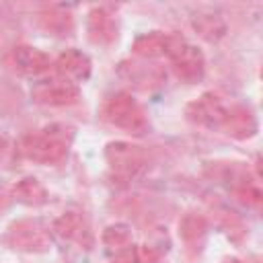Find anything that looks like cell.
Here are the masks:
<instances>
[{
    "label": "cell",
    "instance_id": "6da1fadb",
    "mask_svg": "<svg viewBox=\"0 0 263 263\" xmlns=\"http://www.w3.org/2000/svg\"><path fill=\"white\" fill-rule=\"evenodd\" d=\"M74 129L64 123H51L31 132L21 140V152L39 164H58L68 156Z\"/></svg>",
    "mask_w": 263,
    "mask_h": 263
},
{
    "label": "cell",
    "instance_id": "7a4b0ae2",
    "mask_svg": "<svg viewBox=\"0 0 263 263\" xmlns=\"http://www.w3.org/2000/svg\"><path fill=\"white\" fill-rule=\"evenodd\" d=\"M101 113L107 123H111L113 127H119L127 134H134V136H142L150 127L144 107L127 92L109 95L103 103Z\"/></svg>",
    "mask_w": 263,
    "mask_h": 263
},
{
    "label": "cell",
    "instance_id": "3957f363",
    "mask_svg": "<svg viewBox=\"0 0 263 263\" xmlns=\"http://www.w3.org/2000/svg\"><path fill=\"white\" fill-rule=\"evenodd\" d=\"M105 160L113 177L121 181H132L142 175L148 166V154L129 142H111L105 148Z\"/></svg>",
    "mask_w": 263,
    "mask_h": 263
},
{
    "label": "cell",
    "instance_id": "277c9868",
    "mask_svg": "<svg viewBox=\"0 0 263 263\" xmlns=\"http://www.w3.org/2000/svg\"><path fill=\"white\" fill-rule=\"evenodd\" d=\"M6 242L23 253H43L51 245V232L41 220H18L10 224L6 232Z\"/></svg>",
    "mask_w": 263,
    "mask_h": 263
},
{
    "label": "cell",
    "instance_id": "5b68a950",
    "mask_svg": "<svg viewBox=\"0 0 263 263\" xmlns=\"http://www.w3.org/2000/svg\"><path fill=\"white\" fill-rule=\"evenodd\" d=\"M171 60V66H173V72L179 80L191 84V82H197L201 80L203 72H205V60H203V53L187 43L183 37L177 39V43L173 45L171 53L166 55Z\"/></svg>",
    "mask_w": 263,
    "mask_h": 263
},
{
    "label": "cell",
    "instance_id": "8992f818",
    "mask_svg": "<svg viewBox=\"0 0 263 263\" xmlns=\"http://www.w3.org/2000/svg\"><path fill=\"white\" fill-rule=\"evenodd\" d=\"M31 99L45 107H66V105H74L80 99V88L78 84L58 76L37 82L31 88Z\"/></svg>",
    "mask_w": 263,
    "mask_h": 263
},
{
    "label": "cell",
    "instance_id": "52a82bcc",
    "mask_svg": "<svg viewBox=\"0 0 263 263\" xmlns=\"http://www.w3.org/2000/svg\"><path fill=\"white\" fill-rule=\"evenodd\" d=\"M224 113H226V105L214 92H203L201 97L191 101L185 109V115L191 123L201 125V127H210V129L220 127Z\"/></svg>",
    "mask_w": 263,
    "mask_h": 263
},
{
    "label": "cell",
    "instance_id": "ba28073f",
    "mask_svg": "<svg viewBox=\"0 0 263 263\" xmlns=\"http://www.w3.org/2000/svg\"><path fill=\"white\" fill-rule=\"evenodd\" d=\"M220 129H224L226 136L234 138V140H249L257 134L259 123H257V115L251 107L247 105H232L226 107L224 119L220 123Z\"/></svg>",
    "mask_w": 263,
    "mask_h": 263
},
{
    "label": "cell",
    "instance_id": "9c48e42d",
    "mask_svg": "<svg viewBox=\"0 0 263 263\" xmlns=\"http://www.w3.org/2000/svg\"><path fill=\"white\" fill-rule=\"evenodd\" d=\"M119 76L142 90H152L164 82V72L158 66H150L144 62H121Z\"/></svg>",
    "mask_w": 263,
    "mask_h": 263
},
{
    "label": "cell",
    "instance_id": "30bf717a",
    "mask_svg": "<svg viewBox=\"0 0 263 263\" xmlns=\"http://www.w3.org/2000/svg\"><path fill=\"white\" fill-rule=\"evenodd\" d=\"M10 64L18 74L25 76H41L49 70L51 60L45 51L31 47V45H18L10 53Z\"/></svg>",
    "mask_w": 263,
    "mask_h": 263
},
{
    "label": "cell",
    "instance_id": "8fae6325",
    "mask_svg": "<svg viewBox=\"0 0 263 263\" xmlns=\"http://www.w3.org/2000/svg\"><path fill=\"white\" fill-rule=\"evenodd\" d=\"M177 39H179V35H168V33H162V31H150V33L140 35L132 43V51L142 60L168 55L173 45L177 43Z\"/></svg>",
    "mask_w": 263,
    "mask_h": 263
},
{
    "label": "cell",
    "instance_id": "7c38bea8",
    "mask_svg": "<svg viewBox=\"0 0 263 263\" xmlns=\"http://www.w3.org/2000/svg\"><path fill=\"white\" fill-rule=\"evenodd\" d=\"M90 60L86 53L78 51V49H66L64 53L58 55L55 60V72L60 78L70 80V82H82L90 76Z\"/></svg>",
    "mask_w": 263,
    "mask_h": 263
},
{
    "label": "cell",
    "instance_id": "4fadbf2b",
    "mask_svg": "<svg viewBox=\"0 0 263 263\" xmlns=\"http://www.w3.org/2000/svg\"><path fill=\"white\" fill-rule=\"evenodd\" d=\"M86 31L92 43L97 45H109L117 37V23L113 14L107 8H92L86 18Z\"/></svg>",
    "mask_w": 263,
    "mask_h": 263
},
{
    "label": "cell",
    "instance_id": "5bb4252c",
    "mask_svg": "<svg viewBox=\"0 0 263 263\" xmlns=\"http://www.w3.org/2000/svg\"><path fill=\"white\" fill-rule=\"evenodd\" d=\"M53 232L68 242H82L88 236L86 220L80 212H66L53 222Z\"/></svg>",
    "mask_w": 263,
    "mask_h": 263
},
{
    "label": "cell",
    "instance_id": "9a60e30c",
    "mask_svg": "<svg viewBox=\"0 0 263 263\" xmlns=\"http://www.w3.org/2000/svg\"><path fill=\"white\" fill-rule=\"evenodd\" d=\"M208 234V218L199 212H187L179 222V236L189 249H197Z\"/></svg>",
    "mask_w": 263,
    "mask_h": 263
},
{
    "label": "cell",
    "instance_id": "2e32d148",
    "mask_svg": "<svg viewBox=\"0 0 263 263\" xmlns=\"http://www.w3.org/2000/svg\"><path fill=\"white\" fill-rule=\"evenodd\" d=\"M39 23L41 27L51 33V35H58V37H64V35H70L72 29H74V18L68 10L60 8V6H49L45 10L39 12Z\"/></svg>",
    "mask_w": 263,
    "mask_h": 263
},
{
    "label": "cell",
    "instance_id": "e0dca14e",
    "mask_svg": "<svg viewBox=\"0 0 263 263\" xmlns=\"http://www.w3.org/2000/svg\"><path fill=\"white\" fill-rule=\"evenodd\" d=\"M193 29L205 41H218L226 33V23L216 12H197L193 16Z\"/></svg>",
    "mask_w": 263,
    "mask_h": 263
},
{
    "label": "cell",
    "instance_id": "ac0fdd59",
    "mask_svg": "<svg viewBox=\"0 0 263 263\" xmlns=\"http://www.w3.org/2000/svg\"><path fill=\"white\" fill-rule=\"evenodd\" d=\"M12 195L21 203H27V205H41L47 201V189L33 177L21 179L12 189Z\"/></svg>",
    "mask_w": 263,
    "mask_h": 263
},
{
    "label": "cell",
    "instance_id": "d6986e66",
    "mask_svg": "<svg viewBox=\"0 0 263 263\" xmlns=\"http://www.w3.org/2000/svg\"><path fill=\"white\" fill-rule=\"evenodd\" d=\"M132 240H134L132 230H129V226H125V224H111V226H107L105 232H103V245H105L109 251H115V253H119V251L132 247Z\"/></svg>",
    "mask_w": 263,
    "mask_h": 263
},
{
    "label": "cell",
    "instance_id": "ffe728a7",
    "mask_svg": "<svg viewBox=\"0 0 263 263\" xmlns=\"http://www.w3.org/2000/svg\"><path fill=\"white\" fill-rule=\"evenodd\" d=\"M109 263H158V253L148 245H142V247L132 245L115 253V257Z\"/></svg>",
    "mask_w": 263,
    "mask_h": 263
},
{
    "label": "cell",
    "instance_id": "44dd1931",
    "mask_svg": "<svg viewBox=\"0 0 263 263\" xmlns=\"http://www.w3.org/2000/svg\"><path fill=\"white\" fill-rule=\"evenodd\" d=\"M220 220H222V224H224V228H226V232L232 236V238H238V236H245V226H242V222H240V218L234 214V212H230V210H220Z\"/></svg>",
    "mask_w": 263,
    "mask_h": 263
},
{
    "label": "cell",
    "instance_id": "7402d4cb",
    "mask_svg": "<svg viewBox=\"0 0 263 263\" xmlns=\"http://www.w3.org/2000/svg\"><path fill=\"white\" fill-rule=\"evenodd\" d=\"M6 205H8V197H6V195H4L2 191H0V212H2V210H4Z\"/></svg>",
    "mask_w": 263,
    "mask_h": 263
},
{
    "label": "cell",
    "instance_id": "603a6c76",
    "mask_svg": "<svg viewBox=\"0 0 263 263\" xmlns=\"http://www.w3.org/2000/svg\"><path fill=\"white\" fill-rule=\"evenodd\" d=\"M222 263H242V261H240V259H236V257H226Z\"/></svg>",
    "mask_w": 263,
    "mask_h": 263
}]
</instances>
